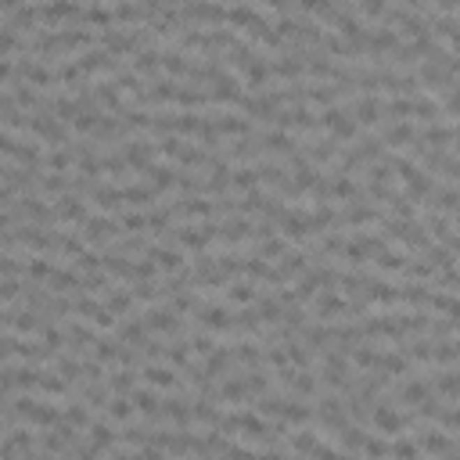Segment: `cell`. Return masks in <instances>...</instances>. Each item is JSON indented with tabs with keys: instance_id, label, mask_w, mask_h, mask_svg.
I'll list each match as a JSON object with an SVG mask.
<instances>
[{
	"instance_id": "1",
	"label": "cell",
	"mask_w": 460,
	"mask_h": 460,
	"mask_svg": "<svg viewBox=\"0 0 460 460\" xmlns=\"http://www.w3.org/2000/svg\"><path fill=\"white\" fill-rule=\"evenodd\" d=\"M144 381L151 385V389H180V374H173V367H162V363H151V367H144Z\"/></svg>"
},
{
	"instance_id": "2",
	"label": "cell",
	"mask_w": 460,
	"mask_h": 460,
	"mask_svg": "<svg viewBox=\"0 0 460 460\" xmlns=\"http://www.w3.org/2000/svg\"><path fill=\"white\" fill-rule=\"evenodd\" d=\"M155 195H158L155 187H137V184L123 187V202H126V205H133V209H151Z\"/></svg>"
},
{
	"instance_id": "3",
	"label": "cell",
	"mask_w": 460,
	"mask_h": 460,
	"mask_svg": "<svg viewBox=\"0 0 460 460\" xmlns=\"http://www.w3.org/2000/svg\"><path fill=\"white\" fill-rule=\"evenodd\" d=\"M227 302H234V306H252V302H259L255 284H248V281L230 284V288H227Z\"/></svg>"
},
{
	"instance_id": "4",
	"label": "cell",
	"mask_w": 460,
	"mask_h": 460,
	"mask_svg": "<svg viewBox=\"0 0 460 460\" xmlns=\"http://www.w3.org/2000/svg\"><path fill=\"white\" fill-rule=\"evenodd\" d=\"M428 396H431V385L428 381H410V385H403V403H410V406H421Z\"/></svg>"
},
{
	"instance_id": "5",
	"label": "cell",
	"mask_w": 460,
	"mask_h": 460,
	"mask_svg": "<svg viewBox=\"0 0 460 460\" xmlns=\"http://www.w3.org/2000/svg\"><path fill=\"white\" fill-rule=\"evenodd\" d=\"M435 389H439V396H446V399H460V374L443 371L439 378H435Z\"/></svg>"
},
{
	"instance_id": "6",
	"label": "cell",
	"mask_w": 460,
	"mask_h": 460,
	"mask_svg": "<svg viewBox=\"0 0 460 460\" xmlns=\"http://www.w3.org/2000/svg\"><path fill=\"white\" fill-rule=\"evenodd\" d=\"M133 410H137L133 403H126V399H115V396H112V403L105 406V417H108V421H123V424H126V421L133 417Z\"/></svg>"
},
{
	"instance_id": "7",
	"label": "cell",
	"mask_w": 460,
	"mask_h": 460,
	"mask_svg": "<svg viewBox=\"0 0 460 460\" xmlns=\"http://www.w3.org/2000/svg\"><path fill=\"white\" fill-rule=\"evenodd\" d=\"M133 406L140 410V414H148V417L158 414V399H155V392H144V389L133 392Z\"/></svg>"
},
{
	"instance_id": "8",
	"label": "cell",
	"mask_w": 460,
	"mask_h": 460,
	"mask_svg": "<svg viewBox=\"0 0 460 460\" xmlns=\"http://www.w3.org/2000/svg\"><path fill=\"white\" fill-rule=\"evenodd\" d=\"M359 453H392V446H389V443H381V439H363Z\"/></svg>"
},
{
	"instance_id": "9",
	"label": "cell",
	"mask_w": 460,
	"mask_h": 460,
	"mask_svg": "<svg viewBox=\"0 0 460 460\" xmlns=\"http://www.w3.org/2000/svg\"><path fill=\"white\" fill-rule=\"evenodd\" d=\"M392 453H399V457H403V453H406V457H414V453H421V446H417V443H403V439H399V443H392Z\"/></svg>"
}]
</instances>
